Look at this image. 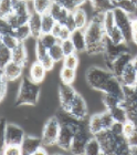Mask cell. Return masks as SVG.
<instances>
[{
	"mask_svg": "<svg viewBox=\"0 0 137 155\" xmlns=\"http://www.w3.org/2000/svg\"><path fill=\"white\" fill-rule=\"evenodd\" d=\"M86 81L90 87L103 93L115 95L123 102L125 100L124 87L113 72L101 67H91L86 71Z\"/></svg>",
	"mask_w": 137,
	"mask_h": 155,
	"instance_id": "1",
	"label": "cell"
},
{
	"mask_svg": "<svg viewBox=\"0 0 137 155\" xmlns=\"http://www.w3.org/2000/svg\"><path fill=\"white\" fill-rule=\"evenodd\" d=\"M84 33L86 38V53L103 54L106 33L102 23L94 22L90 20L89 25L84 29Z\"/></svg>",
	"mask_w": 137,
	"mask_h": 155,
	"instance_id": "2",
	"label": "cell"
},
{
	"mask_svg": "<svg viewBox=\"0 0 137 155\" xmlns=\"http://www.w3.org/2000/svg\"><path fill=\"white\" fill-rule=\"evenodd\" d=\"M39 95H40V87L29 77L22 78L19 91L16 97V107L30 105L33 107L38 103Z\"/></svg>",
	"mask_w": 137,
	"mask_h": 155,
	"instance_id": "3",
	"label": "cell"
},
{
	"mask_svg": "<svg viewBox=\"0 0 137 155\" xmlns=\"http://www.w3.org/2000/svg\"><path fill=\"white\" fill-rule=\"evenodd\" d=\"M61 131V123L57 116H52L45 122L42 130L41 140L44 146H52L57 144Z\"/></svg>",
	"mask_w": 137,
	"mask_h": 155,
	"instance_id": "4",
	"label": "cell"
},
{
	"mask_svg": "<svg viewBox=\"0 0 137 155\" xmlns=\"http://www.w3.org/2000/svg\"><path fill=\"white\" fill-rule=\"evenodd\" d=\"M26 137L22 127L13 123H7L2 132L3 145H21Z\"/></svg>",
	"mask_w": 137,
	"mask_h": 155,
	"instance_id": "5",
	"label": "cell"
},
{
	"mask_svg": "<svg viewBox=\"0 0 137 155\" xmlns=\"http://www.w3.org/2000/svg\"><path fill=\"white\" fill-rule=\"evenodd\" d=\"M126 52H131V49L128 47V43H121V45H116L114 42H112L109 39V37L106 36L105 40H104V52H103V58L105 60L106 64L111 65L112 62L114 61L115 59L119 57L123 53Z\"/></svg>",
	"mask_w": 137,
	"mask_h": 155,
	"instance_id": "6",
	"label": "cell"
},
{
	"mask_svg": "<svg viewBox=\"0 0 137 155\" xmlns=\"http://www.w3.org/2000/svg\"><path fill=\"white\" fill-rule=\"evenodd\" d=\"M92 133L90 132L89 125H85V124H81V126L79 127V130L77 131V133L74 134L73 137V142H72V145H71V152L73 154L80 155L84 154V149H85V145L87 141L91 139Z\"/></svg>",
	"mask_w": 137,
	"mask_h": 155,
	"instance_id": "7",
	"label": "cell"
},
{
	"mask_svg": "<svg viewBox=\"0 0 137 155\" xmlns=\"http://www.w3.org/2000/svg\"><path fill=\"white\" fill-rule=\"evenodd\" d=\"M114 17H115V23L116 27L119 28L123 35H124L126 42L132 41V18L131 16L126 13L125 11H123L122 9L115 7L114 9Z\"/></svg>",
	"mask_w": 137,
	"mask_h": 155,
	"instance_id": "8",
	"label": "cell"
},
{
	"mask_svg": "<svg viewBox=\"0 0 137 155\" xmlns=\"http://www.w3.org/2000/svg\"><path fill=\"white\" fill-rule=\"evenodd\" d=\"M99 141L102 154L104 155H115V136L111 130H103L99 133L94 135Z\"/></svg>",
	"mask_w": 137,
	"mask_h": 155,
	"instance_id": "9",
	"label": "cell"
},
{
	"mask_svg": "<svg viewBox=\"0 0 137 155\" xmlns=\"http://www.w3.org/2000/svg\"><path fill=\"white\" fill-rule=\"evenodd\" d=\"M77 95V92L72 87L71 84H65L61 82L59 87V100H60V105L62 110L69 112Z\"/></svg>",
	"mask_w": 137,
	"mask_h": 155,
	"instance_id": "10",
	"label": "cell"
},
{
	"mask_svg": "<svg viewBox=\"0 0 137 155\" xmlns=\"http://www.w3.org/2000/svg\"><path fill=\"white\" fill-rule=\"evenodd\" d=\"M132 60H133V55H132L131 52L123 53V54L117 57L114 61L112 62V64L109 67V70H111V71L113 72V74L119 79L122 73H123V71L125 70V68L131 63Z\"/></svg>",
	"mask_w": 137,
	"mask_h": 155,
	"instance_id": "11",
	"label": "cell"
},
{
	"mask_svg": "<svg viewBox=\"0 0 137 155\" xmlns=\"http://www.w3.org/2000/svg\"><path fill=\"white\" fill-rule=\"evenodd\" d=\"M69 113L75 119L80 120V121H84L86 119V116H87V105H86L85 100L79 93H77L75 100L73 101V103L71 105Z\"/></svg>",
	"mask_w": 137,
	"mask_h": 155,
	"instance_id": "12",
	"label": "cell"
},
{
	"mask_svg": "<svg viewBox=\"0 0 137 155\" xmlns=\"http://www.w3.org/2000/svg\"><path fill=\"white\" fill-rule=\"evenodd\" d=\"M23 65L19 64L15 61H10L8 64H6L1 70V77L9 81H16L22 77L23 73Z\"/></svg>",
	"mask_w": 137,
	"mask_h": 155,
	"instance_id": "13",
	"label": "cell"
},
{
	"mask_svg": "<svg viewBox=\"0 0 137 155\" xmlns=\"http://www.w3.org/2000/svg\"><path fill=\"white\" fill-rule=\"evenodd\" d=\"M48 13H50V15L54 18V20L57 22L61 23V25L64 26V23L67 21V17H69V15L71 13V11L67 10L62 3L57 2V1H53Z\"/></svg>",
	"mask_w": 137,
	"mask_h": 155,
	"instance_id": "14",
	"label": "cell"
},
{
	"mask_svg": "<svg viewBox=\"0 0 137 155\" xmlns=\"http://www.w3.org/2000/svg\"><path fill=\"white\" fill-rule=\"evenodd\" d=\"M42 140L41 137H34V136H29L26 135L23 140L22 144H21V149H22L23 155H34L37 150L42 146Z\"/></svg>",
	"mask_w": 137,
	"mask_h": 155,
	"instance_id": "15",
	"label": "cell"
},
{
	"mask_svg": "<svg viewBox=\"0 0 137 155\" xmlns=\"http://www.w3.org/2000/svg\"><path fill=\"white\" fill-rule=\"evenodd\" d=\"M47 70L42 65V63L39 60L32 62L30 68H29V78L31 79L35 83H41L42 81L44 80L45 74H47Z\"/></svg>",
	"mask_w": 137,
	"mask_h": 155,
	"instance_id": "16",
	"label": "cell"
},
{
	"mask_svg": "<svg viewBox=\"0 0 137 155\" xmlns=\"http://www.w3.org/2000/svg\"><path fill=\"white\" fill-rule=\"evenodd\" d=\"M70 40L74 45V48H75V51L77 52L82 53V52L86 51V38L84 30L75 29L74 31H72Z\"/></svg>",
	"mask_w": 137,
	"mask_h": 155,
	"instance_id": "17",
	"label": "cell"
},
{
	"mask_svg": "<svg viewBox=\"0 0 137 155\" xmlns=\"http://www.w3.org/2000/svg\"><path fill=\"white\" fill-rule=\"evenodd\" d=\"M136 69L134 68L133 63H129V64L125 68V70L122 73L119 80H121L122 84L124 87H135L136 85Z\"/></svg>",
	"mask_w": 137,
	"mask_h": 155,
	"instance_id": "18",
	"label": "cell"
},
{
	"mask_svg": "<svg viewBox=\"0 0 137 155\" xmlns=\"http://www.w3.org/2000/svg\"><path fill=\"white\" fill-rule=\"evenodd\" d=\"M28 25L31 30L32 37L35 39L40 38L42 35V15H39L37 12L31 13Z\"/></svg>",
	"mask_w": 137,
	"mask_h": 155,
	"instance_id": "19",
	"label": "cell"
},
{
	"mask_svg": "<svg viewBox=\"0 0 137 155\" xmlns=\"http://www.w3.org/2000/svg\"><path fill=\"white\" fill-rule=\"evenodd\" d=\"M12 61L17 62V63H19V64L23 65V67L27 64L28 53H27L26 45H24L23 42H20L19 45L12 50Z\"/></svg>",
	"mask_w": 137,
	"mask_h": 155,
	"instance_id": "20",
	"label": "cell"
},
{
	"mask_svg": "<svg viewBox=\"0 0 137 155\" xmlns=\"http://www.w3.org/2000/svg\"><path fill=\"white\" fill-rule=\"evenodd\" d=\"M72 12H73L74 21H75V25H77V29L84 30L90 22L86 11L81 7V8H77V9H75Z\"/></svg>",
	"mask_w": 137,
	"mask_h": 155,
	"instance_id": "21",
	"label": "cell"
},
{
	"mask_svg": "<svg viewBox=\"0 0 137 155\" xmlns=\"http://www.w3.org/2000/svg\"><path fill=\"white\" fill-rule=\"evenodd\" d=\"M111 112L113 119H114L115 122H119V123H125L128 120V113L126 107L123 105V104H118L115 107H113L112 110H109Z\"/></svg>",
	"mask_w": 137,
	"mask_h": 155,
	"instance_id": "22",
	"label": "cell"
},
{
	"mask_svg": "<svg viewBox=\"0 0 137 155\" xmlns=\"http://www.w3.org/2000/svg\"><path fill=\"white\" fill-rule=\"evenodd\" d=\"M87 125H89V130L90 132L92 133V135H95V134L99 133L101 131H103L104 130V125H103L101 113L94 114V115L91 116Z\"/></svg>",
	"mask_w": 137,
	"mask_h": 155,
	"instance_id": "23",
	"label": "cell"
},
{
	"mask_svg": "<svg viewBox=\"0 0 137 155\" xmlns=\"http://www.w3.org/2000/svg\"><path fill=\"white\" fill-rule=\"evenodd\" d=\"M84 154L85 155H101L102 154V149L99 145V141L96 140L94 135L91 136V139L87 141L84 149Z\"/></svg>",
	"mask_w": 137,
	"mask_h": 155,
	"instance_id": "24",
	"label": "cell"
},
{
	"mask_svg": "<svg viewBox=\"0 0 137 155\" xmlns=\"http://www.w3.org/2000/svg\"><path fill=\"white\" fill-rule=\"evenodd\" d=\"M34 11L39 15L48 13L50 10V7L52 5V0H32Z\"/></svg>",
	"mask_w": 137,
	"mask_h": 155,
	"instance_id": "25",
	"label": "cell"
},
{
	"mask_svg": "<svg viewBox=\"0 0 137 155\" xmlns=\"http://www.w3.org/2000/svg\"><path fill=\"white\" fill-rule=\"evenodd\" d=\"M116 27L115 23V17H114V11L113 9L105 11V16H104V22H103V28L105 30V33H109L112 30Z\"/></svg>",
	"mask_w": 137,
	"mask_h": 155,
	"instance_id": "26",
	"label": "cell"
},
{
	"mask_svg": "<svg viewBox=\"0 0 137 155\" xmlns=\"http://www.w3.org/2000/svg\"><path fill=\"white\" fill-rule=\"evenodd\" d=\"M10 61H12V50L0 43V69H2Z\"/></svg>",
	"mask_w": 137,
	"mask_h": 155,
	"instance_id": "27",
	"label": "cell"
},
{
	"mask_svg": "<svg viewBox=\"0 0 137 155\" xmlns=\"http://www.w3.org/2000/svg\"><path fill=\"white\" fill-rule=\"evenodd\" d=\"M90 2L92 3L94 9L101 11H107L115 8V3L113 0H90Z\"/></svg>",
	"mask_w": 137,
	"mask_h": 155,
	"instance_id": "28",
	"label": "cell"
},
{
	"mask_svg": "<svg viewBox=\"0 0 137 155\" xmlns=\"http://www.w3.org/2000/svg\"><path fill=\"white\" fill-rule=\"evenodd\" d=\"M75 77H77V73H75V70H73V69L65 68V67L61 69L60 79L62 83L72 84L75 80Z\"/></svg>",
	"mask_w": 137,
	"mask_h": 155,
	"instance_id": "29",
	"label": "cell"
},
{
	"mask_svg": "<svg viewBox=\"0 0 137 155\" xmlns=\"http://www.w3.org/2000/svg\"><path fill=\"white\" fill-rule=\"evenodd\" d=\"M57 21L50 13L42 15V33H50Z\"/></svg>",
	"mask_w": 137,
	"mask_h": 155,
	"instance_id": "30",
	"label": "cell"
},
{
	"mask_svg": "<svg viewBox=\"0 0 137 155\" xmlns=\"http://www.w3.org/2000/svg\"><path fill=\"white\" fill-rule=\"evenodd\" d=\"M15 35H16V37L18 38V40H19L20 42H24L27 39L32 37L31 30H30V27H29L28 23L18 27L16 29V31H15Z\"/></svg>",
	"mask_w": 137,
	"mask_h": 155,
	"instance_id": "31",
	"label": "cell"
},
{
	"mask_svg": "<svg viewBox=\"0 0 137 155\" xmlns=\"http://www.w3.org/2000/svg\"><path fill=\"white\" fill-rule=\"evenodd\" d=\"M0 43L5 45L7 48L13 50L19 45L20 41L15 35H0Z\"/></svg>",
	"mask_w": 137,
	"mask_h": 155,
	"instance_id": "32",
	"label": "cell"
},
{
	"mask_svg": "<svg viewBox=\"0 0 137 155\" xmlns=\"http://www.w3.org/2000/svg\"><path fill=\"white\" fill-rule=\"evenodd\" d=\"M49 55L54 60L55 63L60 61H63V59L65 55H64V52H63V50H62V47H61L60 42H57V45H54L52 48L49 49Z\"/></svg>",
	"mask_w": 137,
	"mask_h": 155,
	"instance_id": "33",
	"label": "cell"
},
{
	"mask_svg": "<svg viewBox=\"0 0 137 155\" xmlns=\"http://www.w3.org/2000/svg\"><path fill=\"white\" fill-rule=\"evenodd\" d=\"M115 7L122 9L123 11L128 13L129 16L136 12V10H137V6L135 3L132 2L131 0H121V1H118V2L115 3Z\"/></svg>",
	"mask_w": 137,
	"mask_h": 155,
	"instance_id": "34",
	"label": "cell"
},
{
	"mask_svg": "<svg viewBox=\"0 0 137 155\" xmlns=\"http://www.w3.org/2000/svg\"><path fill=\"white\" fill-rule=\"evenodd\" d=\"M13 12V3L11 0H0V18H7Z\"/></svg>",
	"mask_w": 137,
	"mask_h": 155,
	"instance_id": "35",
	"label": "cell"
},
{
	"mask_svg": "<svg viewBox=\"0 0 137 155\" xmlns=\"http://www.w3.org/2000/svg\"><path fill=\"white\" fill-rule=\"evenodd\" d=\"M106 36L109 37V39L112 42H114L116 45H121V43H125L126 42V39H125L124 35L122 32L118 27H115L114 29L112 30L111 32L107 33Z\"/></svg>",
	"mask_w": 137,
	"mask_h": 155,
	"instance_id": "36",
	"label": "cell"
},
{
	"mask_svg": "<svg viewBox=\"0 0 137 155\" xmlns=\"http://www.w3.org/2000/svg\"><path fill=\"white\" fill-rule=\"evenodd\" d=\"M122 101L116 97L115 95H112V94L104 93V97H103V104L105 105L106 110H112L113 107H115L116 105L121 104Z\"/></svg>",
	"mask_w": 137,
	"mask_h": 155,
	"instance_id": "37",
	"label": "cell"
},
{
	"mask_svg": "<svg viewBox=\"0 0 137 155\" xmlns=\"http://www.w3.org/2000/svg\"><path fill=\"white\" fill-rule=\"evenodd\" d=\"M39 40H40V41H41L48 49L52 48L54 45H57V42H60L59 41V39H57L55 36H53L51 32L50 33H42L41 37L39 38Z\"/></svg>",
	"mask_w": 137,
	"mask_h": 155,
	"instance_id": "38",
	"label": "cell"
},
{
	"mask_svg": "<svg viewBox=\"0 0 137 155\" xmlns=\"http://www.w3.org/2000/svg\"><path fill=\"white\" fill-rule=\"evenodd\" d=\"M63 67L77 70V67H79V57L77 55V53H72V54H70V55L64 57Z\"/></svg>",
	"mask_w": 137,
	"mask_h": 155,
	"instance_id": "39",
	"label": "cell"
},
{
	"mask_svg": "<svg viewBox=\"0 0 137 155\" xmlns=\"http://www.w3.org/2000/svg\"><path fill=\"white\" fill-rule=\"evenodd\" d=\"M86 1H87V0H60L59 2L62 3L67 10L74 11V10L77 9V8H81Z\"/></svg>",
	"mask_w": 137,
	"mask_h": 155,
	"instance_id": "40",
	"label": "cell"
},
{
	"mask_svg": "<svg viewBox=\"0 0 137 155\" xmlns=\"http://www.w3.org/2000/svg\"><path fill=\"white\" fill-rule=\"evenodd\" d=\"M136 132L135 123L131 120H127L125 123H123V134L127 140H129Z\"/></svg>",
	"mask_w": 137,
	"mask_h": 155,
	"instance_id": "41",
	"label": "cell"
},
{
	"mask_svg": "<svg viewBox=\"0 0 137 155\" xmlns=\"http://www.w3.org/2000/svg\"><path fill=\"white\" fill-rule=\"evenodd\" d=\"M48 54H49V49L39 39H37V43H35V57H37V60L40 61V60H42L45 55Z\"/></svg>",
	"mask_w": 137,
	"mask_h": 155,
	"instance_id": "42",
	"label": "cell"
},
{
	"mask_svg": "<svg viewBox=\"0 0 137 155\" xmlns=\"http://www.w3.org/2000/svg\"><path fill=\"white\" fill-rule=\"evenodd\" d=\"M101 117H102V122L104 125V130H109L112 127V125L115 123L113 116H112L111 112L109 110H105L104 112L101 113Z\"/></svg>",
	"mask_w": 137,
	"mask_h": 155,
	"instance_id": "43",
	"label": "cell"
},
{
	"mask_svg": "<svg viewBox=\"0 0 137 155\" xmlns=\"http://www.w3.org/2000/svg\"><path fill=\"white\" fill-rule=\"evenodd\" d=\"M2 154H5V155H21L22 154L21 145H3Z\"/></svg>",
	"mask_w": 137,
	"mask_h": 155,
	"instance_id": "44",
	"label": "cell"
},
{
	"mask_svg": "<svg viewBox=\"0 0 137 155\" xmlns=\"http://www.w3.org/2000/svg\"><path fill=\"white\" fill-rule=\"evenodd\" d=\"M61 47H62V50L64 52V55L67 57V55H70L72 53H75V48H74V45L72 43L70 39H67V40H64V41H61Z\"/></svg>",
	"mask_w": 137,
	"mask_h": 155,
	"instance_id": "45",
	"label": "cell"
},
{
	"mask_svg": "<svg viewBox=\"0 0 137 155\" xmlns=\"http://www.w3.org/2000/svg\"><path fill=\"white\" fill-rule=\"evenodd\" d=\"M15 31L16 30L10 26L6 19H1V21H0V35H15Z\"/></svg>",
	"mask_w": 137,
	"mask_h": 155,
	"instance_id": "46",
	"label": "cell"
},
{
	"mask_svg": "<svg viewBox=\"0 0 137 155\" xmlns=\"http://www.w3.org/2000/svg\"><path fill=\"white\" fill-rule=\"evenodd\" d=\"M40 62L42 63V65L44 67V69L47 70V71H51L52 69L54 68L55 61L49 54L45 55V57L43 59H42V60H40Z\"/></svg>",
	"mask_w": 137,
	"mask_h": 155,
	"instance_id": "47",
	"label": "cell"
},
{
	"mask_svg": "<svg viewBox=\"0 0 137 155\" xmlns=\"http://www.w3.org/2000/svg\"><path fill=\"white\" fill-rule=\"evenodd\" d=\"M8 82H9V81L7 80V79H5L3 77H1V79H0V99H1V101L6 97Z\"/></svg>",
	"mask_w": 137,
	"mask_h": 155,
	"instance_id": "48",
	"label": "cell"
},
{
	"mask_svg": "<svg viewBox=\"0 0 137 155\" xmlns=\"http://www.w3.org/2000/svg\"><path fill=\"white\" fill-rule=\"evenodd\" d=\"M71 33H72V31H71L67 27L63 26L62 27V30H61L60 35H59V41H64V40H67V39H70L71 37Z\"/></svg>",
	"mask_w": 137,
	"mask_h": 155,
	"instance_id": "49",
	"label": "cell"
},
{
	"mask_svg": "<svg viewBox=\"0 0 137 155\" xmlns=\"http://www.w3.org/2000/svg\"><path fill=\"white\" fill-rule=\"evenodd\" d=\"M64 26L67 27L71 31H74V30L77 29V25H75V21H74V17H73V12H72V11H71V13L69 15V17H67V21H65V23H64Z\"/></svg>",
	"mask_w": 137,
	"mask_h": 155,
	"instance_id": "50",
	"label": "cell"
},
{
	"mask_svg": "<svg viewBox=\"0 0 137 155\" xmlns=\"http://www.w3.org/2000/svg\"><path fill=\"white\" fill-rule=\"evenodd\" d=\"M132 41L137 45V18L132 19Z\"/></svg>",
	"mask_w": 137,
	"mask_h": 155,
	"instance_id": "51",
	"label": "cell"
},
{
	"mask_svg": "<svg viewBox=\"0 0 137 155\" xmlns=\"http://www.w3.org/2000/svg\"><path fill=\"white\" fill-rule=\"evenodd\" d=\"M112 131L113 134L115 135H119V134H123V123H119V122H115L112 127L109 129Z\"/></svg>",
	"mask_w": 137,
	"mask_h": 155,
	"instance_id": "52",
	"label": "cell"
},
{
	"mask_svg": "<svg viewBox=\"0 0 137 155\" xmlns=\"http://www.w3.org/2000/svg\"><path fill=\"white\" fill-rule=\"evenodd\" d=\"M62 27H63V25H61V23L57 22L54 25V27H53V29H52L51 33L53 35V36L57 37V38H59V35H60L61 30H62Z\"/></svg>",
	"mask_w": 137,
	"mask_h": 155,
	"instance_id": "53",
	"label": "cell"
},
{
	"mask_svg": "<svg viewBox=\"0 0 137 155\" xmlns=\"http://www.w3.org/2000/svg\"><path fill=\"white\" fill-rule=\"evenodd\" d=\"M47 154H48V151L45 150V146L44 145L40 146V147L37 150V152L34 153V155H47Z\"/></svg>",
	"mask_w": 137,
	"mask_h": 155,
	"instance_id": "54",
	"label": "cell"
},
{
	"mask_svg": "<svg viewBox=\"0 0 137 155\" xmlns=\"http://www.w3.org/2000/svg\"><path fill=\"white\" fill-rule=\"evenodd\" d=\"M131 154H133V155H137V145L131 146Z\"/></svg>",
	"mask_w": 137,
	"mask_h": 155,
	"instance_id": "55",
	"label": "cell"
},
{
	"mask_svg": "<svg viewBox=\"0 0 137 155\" xmlns=\"http://www.w3.org/2000/svg\"><path fill=\"white\" fill-rule=\"evenodd\" d=\"M132 63H133V65H134V68L136 69V71H137V55H136V57H133Z\"/></svg>",
	"mask_w": 137,
	"mask_h": 155,
	"instance_id": "56",
	"label": "cell"
},
{
	"mask_svg": "<svg viewBox=\"0 0 137 155\" xmlns=\"http://www.w3.org/2000/svg\"><path fill=\"white\" fill-rule=\"evenodd\" d=\"M11 1H12V3H13V7H15L17 5V3H19L20 1H21V0H11Z\"/></svg>",
	"mask_w": 137,
	"mask_h": 155,
	"instance_id": "57",
	"label": "cell"
},
{
	"mask_svg": "<svg viewBox=\"0 0 137 155\" xmlns=\"http://www.w3.org/2000/svg\"><path fill=\"white\" fill-rule=\"evenodd\" d=\"M134 94L137 97V84L134 87Z\"/></svg>",
	"mask_w": 137,
	"mask_h": 155,
	"instance_id": "58",
	"label": "cell"
},
{
	"mask_svg": "<svg viewBox=\"0 0 137 155\" xmlns=\"http://www.w3.org/2000/svg\"><path fill=\"white\" fill-rule=\"evenodd\" d=\"M131 1H132L133 3H135V5L137 6V0H131Z\"/></svg>",
	"mask_w": 137,
	"mask_h": 155,
	"instance_id": "59",
	"label": "cell"
},
{
	"mask_svg": "<svg viewBox=\"0 0 137 155\" xmlns=\"http://www.w3.org/2000/svg\"><path fill=\"white\" fill-rule=\"evenodd\" d=\"M114 1V3H116V2H118V1H121V0H113Z\"/></svg>",
	"mask_w": 137,
	"mask_h": 155,
	"instance_id": "60",
	"label": "cell"
},
{
	"mask_svg": "<svg viewBox=\"0 0 137 155\" xmlns=\"http://www.w3.org/2000/svg\"><path fill=\"white\" fill-rule=\"evenodd\" d=\"M52 1H57V2H59V1H60V0H52Z\"/></svg>",
	"mask_w": 137,
	"mask_h": 155,
	"instance_id": "61",
	"label": "cell"
},
{
	"mask_svg": "<svg viewBox=\"0 0 137 155\" xmlns=\"http://www.w3.org/2000/svg\"><path fill=\"white\" fill-rule=\"evenodd\" d=\"M136 84H137V73H136Z\"/></svg>",
	"mask_w": 137,
	"mask_h": 155,
	"instance_id": "62",
	"label": "cell"
},
{
	"mask_svg": "<svg viewBox=\"0 0 137 155\" xmlns=\"http://www.w3.org/2000/svg\"><path fill=\"white\" fill-rule=\"evenodd\" d=\"M24 1H32V0H24Z\"/></svg>",
	"mask_w": 137,
	"mask_h": 155,
	"instance_id": "63",
	"label": "cell"
}]
</instances>
